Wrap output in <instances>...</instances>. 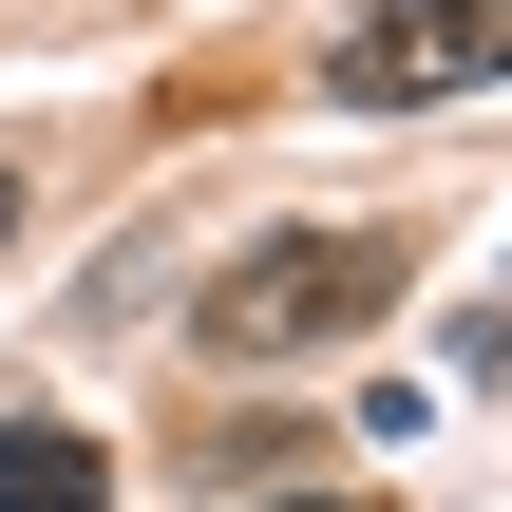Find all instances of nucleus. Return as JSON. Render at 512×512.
<instances>
[{
    "instance_id": "obj_2",
    "label": "nucleus",
    "mask_w": 512,
    "mask_h": 512,
    "mask_svg": "<svg viewBox=\"0 0 512 512\" xmlns=\"http://www.w3.org/2000/svg\"><path fill=\"white\" fill-rule=\"evenodd\" d=\"M342 114H437V95H512V0H361L323 57Z\"/></svg>"
},
{
    "instance_id": "obj_3",
    "label": "nucleus",
    "mask_w": 512,
    "mask_h": 512,
    "mask_svg": "<svg viewBox=\"0 0 512 512\" xmlns=\"http://www.w3.org/2000/svg\"><path fill=\"white\" fill-rule=\"evenodd\" d=\"M95 494H114V456L76 418H0V512H95Z\"/></svg>"
},
{
    "instance_id": "obj_4",
    "label": "nucleus",
    "mask_w": 512,
    "mask_h": 512,
    "mask_svg": "<svg viewBox=\"0 0 512 512\" xmlns=\"http://www.w3.org/2000/svg\"><path fill=\"white\" fill-rule=\"evenodd\" d=\"M247 512H361V494H247Z\"/></svg>"
},
{
    "instance_id": "obj_5",
    "label": "nucleus",
    "mask_w": 512,
    "mask_h": 512,
    "mask_svg": "<svg viewBox=\"0 0 512 512\" xmlns=\"http://www.w3.org/2000/svg\"><path fill=\"white\" fill-rule=\"evenodd\" d=\"M0 228H19V152H0Z\"/></svg>"
},
{
    "instance_id": "obj_1",
    "label": "nucleus",
    "mask_w": 512,
    "mask_h": 512,
    "mask_svg": "<svg viewBox=\"0 0 512 512\" xmlns=\"http://www.w3.org/2000/svg\"><path fill=\"white\" fill-rule=\"evenodd\" d=\"M380 304H399V228H266L190 285V342L209 361H342Z\"/></svg>"
}]
</instances>
